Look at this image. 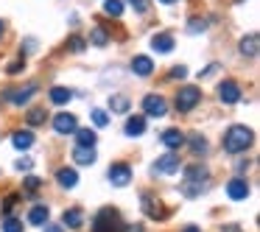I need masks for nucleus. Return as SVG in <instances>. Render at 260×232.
<instances>
[{
  "mask_svg": "<svg viewBox=\"0 0 260 232\" xmlns=\"http://www.w3.org/2000/svg\"><path fill=\"white\" fill-rule=\"evenodd\" d=\"M90 42H92V45H98V48H104V45H107V34H104V31L101 28H95V31H92V34H90Z\"/></svg>",
  "mask_w": 260,
  "mask_h": 232,
  "instance_id": "33",
  "label": "nucleus"
},
{
  "mask_svg": "<svg viewBox=\"0 0 260 232\" xmlns=\"http://www.w3.org/2000/svg\"><path fill=\"white\" fill-rule=\"evenodd\" d=\"M226 196H230L232 202H243V198L249 196V185H246V179L235 176V179L226 182Z\"/></svg>",
  "mask_w": 260,
  "mask_h": 232,
  "instance_id": "10",
  "label": "nucleus"
},
{
  "mask_svg": "<svg viewBox=\"0 0 260 232\" xmlns=\"http://www.w3.org/2000/svg\"><path fill=\"white\" fill-rule=\"evenodd\" d=\"M143 109H146V115H151V118L168 115V104H165L162 95H146L143 98Z\"/></svg>",
  "mask_w": 260,
  "mask_h": 232,
  "instance_id": "5",
  "label": "nucleus"
},
{
  "mask_svg": "<svg viewBox=\"0 0 260 232\" xmlns=\"http://www.w3.org/2000/svg\"><path fill=\"white\" fill-rule=\"evenodd\" d=\"M120 232H143L140 224H120Z\"/></svg>",
  "mask_w": 260,
  "mask_h": 232,
  "instance_id": "39",
  "label": "nucleus"
},
{
  "mask_svg": "<svg viewBox=\"0 0 260 232\" xmlns=\"http://www.w3.org/2000/svg\"><path fill=\"white\" fill-rule=\"evenodd\" d=\"M14 165H17V171H31V168H34V162H31L28 157H25V159H17Z\"/></svg>",
  "mask_w": 260,
  "mask_h": 232,
  "instance_id": "38",
  "label": "nucleus"
},
{
  "mask_svg": "<svg viewBox=\"0 0 260 232\" xmlns=\"http://www.w3.org/2000/svg\"><path fill=\"white\" fill-rule=\"evenodd\" d=\"M56 179H59V185H62V187H76V182H79V174H76L73 168H59Z\"/></svg>",
  "mask_w": 260,
  "mask_h": 232,
  "instance_id": "20",
  "label": "nucleus"
},
{
  "mask_svg": "<svg viewBox=\"0 0 260 232\" xmlns=\"http://www.w3.org/2000/svg\"><path fill=\"white\" fill-rule=\"evenodd\" d=\"M92 123H95V126H107L109 123V115L107 112H104V109H92Z\"/></svg>",
  "mask_w": 260,
  "mask_h": 232,
  "instance_id": "32",
  "label": "nucleus"
},
{
  "mask_svg": "<svg viewBox=\"0 0 260 232\" xmlns=\"http://www.w3.org/2000/svg\"><path fill=\"white\" fill-rule=\"evenodd\" d=\"M73 159H76L79 165H92V162H95V148H90V146H76Z\"/></svg>",
  "mask_w": 260,
  "mask_h": 232,
  "instance_id": "17",
  "label": "nucleus"
},
{
  "mask_svg": "<svg viewBox=\"0 0 260 232\" xmlns=\"http://www.w3.org/2000/svg\"><path fill=\"white\" fill-rule=\"evenodd\" d=\"M3 232H23V221L20 218H6L3 221Z\"/></svg>",
  "mask_w": 260,
  "mask_h": 232,
  "instance_id": "31",
  "label": "nucleus"
},
{
  "mask_svg": "<svg viewBox=\"0 0 260 232\" xmlns=\"http://www.w3.org/2000/svg\"><path fill=\"white\" fill-rule=\"evenodd\" d=\"M12 146L17 148V151H25V148H31V146H34V135H31L28 129L14 131V135H12Z\"/></svg>",
  "mask_w": 260,
  "mask_h": 232,
  "instance_id": "15",
  "label": "nucleus"
},
{
  "mask_svg": "<svg viewBox=\"0 0 260 232\" xmlns=\"http://www.w3.org/2000/svg\"><path fill=\"white\" fill-rule=\"evenodd\" d=\"M68 45H70V51L81 53V51H84V48H87V42L81 40V37H70V42H68Z\"/></svg>",
  "mask_w": 260,
  "mask_h": 232,
  "instance_id": "34",
  "label": "nucleus"
},
{
  "mask_svg": "<svg viewBox=\"0 0 260 232\" xmlns=\"http://www.w3.org/2000/svg\"><path fill=\"white\" fill-rule=\"evenodd\" d=\"M40 187H42V179H37V176H28V179H25V190L28 193L40 190Z\"/></svg>",
  "mask_w": 260,
  "mask_h": 232,
  "instance_id": "36",
  "label": "nucleus"
},
{
  "mask_svg": "<svg viewBox=\"0 0 260 232\" xmlns=\"http://www.w3.org/2000/svg\"><path fill=\"white\" fill-rule=\"evenodd\" d=\"M109 109H112V112H129V98L126 95H112L109 98Z\"/></svg>",
  "mask_w": 260,
  "mask_h": 232,
  "instance_id": "25",
  "label": "nucleus"
},
{
  "mask_svg": "<svg viewBox=\"0 0 260 232\" xmlns=\"http://www.w3.org/2000/svg\"><path fill=\"white\" fill-rule=\"evenodd\" d=\"M37 92V84H28V87H12L6 92V101H12L14 107H23V104L31 101V95Z\"/></svg>",
  "mask_w": 260,
  "mask_h": 232,
  "instance_id": "7",
  "label": "nucleus"
},
{
  "mask_svg": "<svg viewBox=\"0 0 260 232\" xmlns=\"http://www.w3.org/2000/svg\"><path fill=\"white\" fill-rule=\"evenodd\" d=\"M151 70H154V62L148 56H135L132 59V73L135 76H151Z\"/></svg>",
  "mask_w": 260,
  "mask_h": 232,
  "instance_id": "16",
  "label": "nucleus"
},
{
  "mask_svg": "<svg viewBox=\"0 0 260 232\" xmlns=\"http://www.w3.org/2000/svg\"><path fill=\"white\" fill-rule=\"evenodd\" d=\"M104 14L120 17V14H123V3H120V0H104Z\"/></svg>",
  "mask_w": 260,
  "mask_h": 232,
  "instance_id": "26",
  "label": "nucleus"
},
{
  "mask_svg": "<svg viewBox=\"0 0 260 232\" xmlns=\"http://www.w3.org/2000/svg\"><path fill=\"white\" fill-rule=\"evenodd\" d=\"M14 204H17V196H9V198H6V204H3V213H12Z\"/></svg>",
  "mask_w": 260,
  "mask_h": 232,
  "instance_id": "41",
  "label": "nucleus"
},
{
  "mask_svg": "<svg viewBox=\"0 0 260 232\" xmlns=\"http://www.w3.org/2000/svg\"><path fill=\"white\" fill-rule=\"evenodd\" d=\"M241 53L243 56H257V34H249L241 40Z\"/></svg>",
  "mask_w": 260,
  "mask_h": 232,
  "instance_id": "24",
  "label": "nucleus"
},
{
  "mask_svg": "<svg viewBox=\"0 0 260 232\" xmlns=\"http://www.w3.org/2000/svg\"><path fill=\"white\" fill-rule=\"evenodd\" d=\"M179 171V157H176L174 151H168V154H162V157L154 162V168H151V174H159V176H165V174H176Z\"/></svg>",
  "mask_w": 260,
  "mask_h": 232,
  "instance_id": "4",
  "label": "nucleus"
},
{
  "mask_svg": "<svg viewBox=\"0 0 260 232\" xmlns=\"http://www.w3.org/2000/svg\"><path fill=\"white\" fill-rule=\"evenodd\" d=\"M129 179H132V168L126 162L109 165V182H112L115 187H126V185H129Z\"/></svg>",
  "mask_w": 260,
  "mask_h": 232,
  "instance_id": "6",
  "label": "nucleus"
},
{
  "mask_svg": "<svg viewBox=\"0 0 260 232\" xmlns=\"http://www.w3.org/2000/svg\"><path fill=\"white\" fill-rule=\"evenodd\" d=\"M202 31H207V20L193 17V20H190V25H187V34H202Z\"/></svg>",
  "mask_w": 260,
  "mask_h": 232,
  "instance_id": "30",
  "label": "nucleus"
},
{
  "mask_svg": "<svg viewBox=\"0 0 260 232\" xmlns=\"http://www.w3.org/2000/svg\"><path fill=\"white\" fill-rule=\"evenodd\" d=\"M151 48L157 53H171L174 51V37L171 34H154L151 37Z\"/></svg>",
  "mask_w": 260,
  "mask_h": 232,
  "instance_id": "13",
  "label": "nucleus"
},
{
  "mask_svg": "<svg viewBox=\"0 0 260 232\" xmlns=\"http://www.w3.org/2000/svg\"><path fill=\"white\" fill-rule=\"evenodd\" d=\"M45 232H64V226H62V224H48Z\"/></svg>",
  "mask_w": 260,
  "mask_h": 232,
  "instance_id": "42",
  "label": "nucleus"
},
{
  "mask_svg": "<svg viewBox=\"0 0 260 232\" xmlns=\"http://www.w3.org/2000/svg\"><path fill=\"white\" fill-rule=\"evenodd\" d=\"M190 148H193V154H204L207 151V140H204L202 135H193L190 137Z\"/></svg>",
  "mask_w": 260,
  "mask_h": 232,
  "instance_id": "28",
  "label": "nucleus"
},
{
  "mask_svg": "<svg viewBox=\"0 0 260 232\" xmlns=\"http://www.w3.org/2000/svg\"><path fill=\"white\" fill-rule=\"evenodd\" d=\"M123 131H126L129 137H140V135H146V118H140V115L129 118V120H126V126H123Z\"/></svg>",
  "mask_w": 260,
  "mask_h": 232,
  "instance_id": "14",
  "label": "nucleus"
},
{
  "mask_svg": "<svg viewBox=\"0 0 260 232\" xmlns=\"http://www.w3.org/2000/svg\"><path fill=\"white\" fill-rule=\"evenodd\" d=\"M182 232H202V229H199V226H185Z\"/></svg>",
  "mask_w": 260,
  "mask_h": 232,
  "instance_id": "43",
  "label": "nucleus"
},
{
  "mask_svg": "<svg viewBox=\"0 0 260 232\" xmlns=\"http://www.w3.org/2000/svg\"><path fill=\"white\" fill-rule=\"evenodd\" d=\"M207 174H210V171L207 168H204V165H187V168H185V179L187 182H202V179H207Z\"/></svg>",
  "mask_w": 260,
  "mask_h": 232,
  "instance_id": "19",
  "label": "nucleus"
},
{
  "mask_svg": "<svg viewBox=\"0 0 260 232\" xmlns=\"http://www.w3.org/2000/svg\"><path fill=\"white\" fill-rule=\"evenodd\" d=\"M224 232H241V229H238V226H226Z\"/></svg>",
  "mask_w": 260,
  "mask_h": 232,
  "instance_id": "45",
  "label": "nucleus"
},
{
  "mask_svg": "<svg viewBox=\"0 0 260 232\" xmlns=\"http://www.w3.org/2000/svg\"><path fill=\"white\" fill-rule=\"evenodd\" d=\"M159 140H162V146L168 148V151H179V148L185 146V135H182L179 129H165Z\"/></svg>",
  "mask_w": 260,
  "mask_h": 232,
  "instance_id": "11",
  "label": "nucleus"
},
{
  "mask_svg": "<svg viewBox=\"0 0 260 232\" xmlns=\"http://www.w3.org/2000/svg\"><path fill=\"white\" fill-rule=\"evenodd\" d=\"M187 76V70H185V64H176L174 70H171V79H185Z\"/></svg>",
  "mask_w": 260,
  "mask_h": 232,
  "instance_id": "37",
  "label": "nucleus"
},
{
  "mask_svg": "<svg viewBox=\"0 0 260 232\" xmlns=\"http://www.w3.org/2000/svg\"><path fill=\"white\" fill-rule=\"evenodd\" d=\"M129 3L137 9V12H146V9H148V0H129Z\"/></svg>",
  "mask_w": 260,
  "mask_h": 232,
  "instance_id": "40",
  "label": "nucleus"
},
{
  "mask_svg": "<svg viewBox=\"0 0 260 232\" xmlns=\"http://www.w3.org/2000/svg\"><path fill=\"white\" fill-rule=\"evenodd\" d=\"M199 101H202V90H199V87H182V90L176 92V109H179V112H190Z\"/></svg>",
  "mask_w": 260,
  "mask_h": 232,
  "instance_id": "3",
  "label": "nucleus"
},
{
  "mask_svg": "<svg viewBox=\"0 0 260 232\" xmlns=\"http://www.w3.org/2000/svg\"><path fill=\"white\" fill-rule=\"evenodd\" d=\"M70 98H73V92H70L68 87H53V90H51V101L56 104V107H64V104H70Z\"/></svg>",
  "mask_w": 260,
  "mask_h": 232,
  "instance_id": "22",
  "label": "nucleus"
},
{
  "mask_svg": "<svg viewBox=\"0 0 260 232\" xmlns=\"http://www.w3.org/2000/svg\"><path fill=\"white\" fill-rule=\"evenodd\" d=\"M48 207L45 204H37V207H31V213H28V224H34V226H42V224H48Z\"/></svg>",
  "mask_w": 260,
  "mask_h": 232,
  "instance_id": "18",
  "label": "nucleus"
},
{
  "mask_svg": "<svg viewBox=\"0 0 260 232\" xmlns=\"http://www.w3.org/2000/svg\"><path fill=\"white\" fill-rule=\"evenodd\" d=\"M9 73H12V76H17V73H23V70H25V59H14V62L12 64H9Z\"/></svg>",
  "mask_w": 260,
  "mask_h": 232,
  "instance_id": "35",
  "label": "nucleus"
},
{
  "mask_svg": "<svg viewBox=\"0 0 260 232\" xmlns=\"http://www.w3.org/2000/svg\"><path fill=\"white\" fill-rule=\"evenodd\" d=\"M202 190H204L202 182H187L185 179V185H182V193H185V196H196V193H202Z\"/></svg>",
  "mask_w": 260,
  "mask_h": 232,
  "instance_id": "29",
  "label": "nucleus"
},
{
  "mask_svg": "<svg viewBox=\"0 0 260 232\" xmlns=\"http://www.w3.org/2000/svg\"><path fill=\"white\" fill-rule=\"evenodd\" d=\"M143 210H146L148 218H165V210L159 207L154 198H148V196H143Z\"/></svg>",
  "mask_w": 260,
  "mask_h": 232,
  "instance_id": "21",
  "label": "nucleus"
},
{
  "mask_svg": "<svg viewBox=\"0 0 260 232\" xmlns=\"http://www.w3.org/2000/svg\"><path fill=\"white\" fill-rule=\"evenodd\" d=\"M92 232H120L118 213H115L112 207H104L101 213L95 215V221H92Z\"/></svg>",
  "mask_w": 260,
  "mask_h": 232,
  "instance_id": "2",
  "label": "nucleus"
},
{
  "mask_svg": "<svg viewBox=\"0 0 260 232\" xmlns=\"http://www.w3.org/2000/svg\"><path fill=\"white\" fill-rule=\"evenodd\" d=\"M73 135H76V140H79V146H90V148H95L98 135H95L92 129H76Z\"/></svg>",
  "mask_w": 260,
  "mask_h": 232,
  "instance_id": "23",
  "label": "nucleus"
},
{
  "mask_svg": "<svg viewBox=\"0 0 260 232\" xmlns=\"http://www.w3.org/2000/svg\"><path fill=\"white\" fill-rule=\"evenodd\" d=\"M218 98H221V104H238L241 101V87H238V81H221Z\"/></svg>",
  "mask_w": 260,
  "mask_h": 232,
  "instance_id": "9",
  "label": "nucleus"
},
{
  "mask_svg": "<svg viewBox=\"0 0 260 232\" xmlns=\"http://www.w3.org/2000/svg\"><path fill=\"white\" fill-rule=\"evenodd\" d=\"M252 140H254L252 129H246V126H230L226 135L221 137V146H224L226 154H241L252 146Z\"/></svg>",
  "mask_w": 260,
  "mask_h": 232,
  "instance_id": "1",
  "label": "nucleus"
},
{
  "mask_svg": "<svg viewBox=\"0 0 260 232\" xmlns=\"http://www.w3.org/2000/svg\"><path fill=\"white\" fill-rule=\"evenodd\" d=\"M62 226H70V229H81V226H84V213H81L79 207L64 210V215H62Z\"/></svg>",
  "mask_w": 260,
  "mask_h": 232,
  "instance_id": "12",
  "label": "nucleus"
},
{
  "mask_svg": "<svg viewBox=\"0 0 260 232\" xmlns=\"http://www.w3.org/2000/svg\"><path fill=\"white\" fill-rule=\"evenodd\" d=\"M53 129H56V135H73V131L79 129V123H76V115L59 112L56 118H53Z\"/></svg>",
  "mask_w": 260,
  "mask_h": 232,
  "instance_id": "8",
  "label": "nucleus"
},
{
  "mask_svg": "<svg viewBox=\"0 0 260 232\" xmlns=\"http://www.w3.org/2000/svg\"><path fill=\"white\" fill-rule=\"evenodd\" d=\"M3 31H6V25H3V20H0V37H3Z\"/></svg>",
  "mask_w": 260,
  "mask_h": 232,
  "instance_id": "46",
  "label": "nucleus"
},
{
  "mask_svg": "<svg viewBox=\"0 0 260 232\" xmlns=\"http://www.w3.org/2000/svg\"><path fill=\"white\" fill-rule=\"evenodd\" d=\"M159 3H165V6H174V3H179V0H159Z\"/></svg>",
  "mask_w": 260,
  "mask_h": 232,
  "instance_id": "44",
  "label": "nucleus"
},
{
  "mask_svg": "<svg viewBox=\"0 0 260 232\" xmlns=\"http://www.w3.org/2000/svg\"><path fill=\"white\" fill-rule=\"evenodd\" d=\"M45 118H48V115H45V109H31V112L25 115L28 126H42V123H45Z\"/></svg>",
  "mask_w": 260,
  "mask_h": 232,
  "instance_id": "27",
  "label": "nucleus"
}]
</instances>
